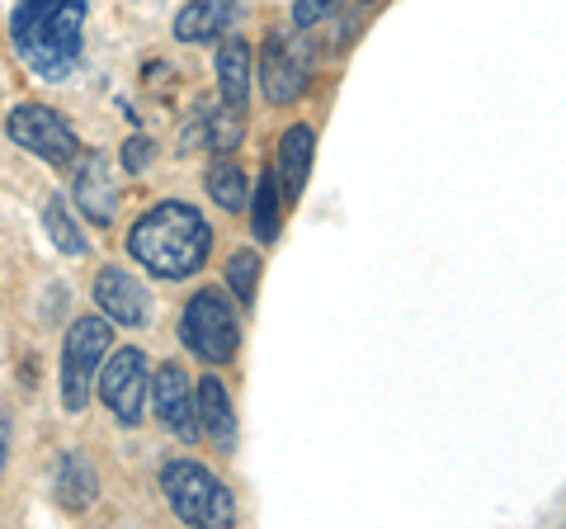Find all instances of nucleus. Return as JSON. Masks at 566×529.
<instances>
[{
  "label": "nucleus",
  "mask_w": 566,
  "mask_h": 529,
  "mask_svg": "<svg viewBox=\"0 0 566 529\" xmlns=\"http://www.w3.org/2000/svg\"><path fill=\"white\" fill-rule=\"evenodd\" d=\"M91 0H14L10 43L29 72L43 81H66L81 66Z\"/></svg>",
  "instance_id": "nucleus-1"
},
{
  "label": "nucleus",
  "mask_w": 566,
  "mask_h": 529,
  "mask_svg": "<svg viewBox=\"0 0 566 529\" xmlns=\"http://www.w3.org/2000/svg\"><path fill=\"white\" fill-rule=\"evenodd\" d=\"M208 251H212V227L203 222L199 208L180 204V199H166V204L147 208L128 232V256L147 274L170 279V284L175 279L199 274L208 264Z\"/></svg>",
  "instance_id": "nucleus-2"
},
{
  "label": "nucleus",
  "mask_w": 566,
  "mask_h": 529,
  "mask_svg": "<svg viewBox=\"0 0 566 529\" xmlns=\"http://www.w3.org/2000/svg\"><path fill=\"white\" fill-rule=\"evenodd\" d=\"M161 491L170 510L180 516V525H199V529H232L237 525V501L222 487L218 473H208L193 458H170L161 468Z\"/></svg>",
  "instance_id": "nucleus-3"
},
{
  "label": "nucleus",
  "mask_w": 566,
  "mask_h": 529,
  "mask_svg": "<svg viewBox=\"0 0 566 529\" xmlns=\"http://www.w3.org/2000/svg\"><path fill=\"white\" fill-rule=\"evenodd\" d=\"M114 350V322L109 317H76L62 341V407L71 416L85 412V402L95 393V374L104 355Z\"/></svg>",
  "instance_id": "nucleus-4"
},
{
  "label": "nucleus",
  "mask_w": 566,
  "mask_h": 529,
  "mask_svg": "<svg viewBox=\"0 0 566 529\" xmlns=\"http://www.w3.org/2000/svg\"><path fill=\"white\" fill-rule=\"evenodd\" d=\"M180 341L189 355H199L203 364H227L237 355L241 345V322L232 303H227L222 289H199L185 303V317H180Z\"/></svg>",
  "instance_id": "nucleus-5"
},
{
  "label": "nucleus",
  "mask_w": 566,
  "mask_h": 529,
  "mask_svg": "<svg viewBox=\"0 0 566 529\" xmlns=\"http://www.w3.org/2000/svg\"><path fill=\"white\" fill-rule=\"evenodd\" d=\"M6 133H10L14 147L33 152V156H39V162H48V166H71V162L81 156L76 128H71V123H66L57 110H48V104H39V100L14 104L10 118H6Z\"/></svg>",
  "instance_id": "nucleus-6"
},
{
  "label": "nucleus",
  "mask_w": 566,
  "mask_h": 529,
  "mask_svg": "<svg viewBox=\"0 0 566 529\" xmlns=\"http://www.w3.org/2000/svg\"><path fill=\"white\" fill-rule=\"evenodd\" d=\"M147 383H151V364L137 345H123L114 355H104L99 402L114 412L118 426H142V416H147Z\"/></svg>",
  "instance_id": "nucleus-7"
},
{
  "label": "nucleus",
  "mask_w": 566,
  "mask_h": 529,
  "mask_svg": "<svg viewBox=\"0 0 566 529\" xmlns=\"http://www.w3.org/2000/svg\"><path fill=\"white\" fill-rule=\"evenodd\" d=\"M307 52L293 33H270L260 52V85H264V100L270 104H293L297 95L307 91Z\"/></svg>",
  "instance_id": "nucleus-8"
},
{
  "label": "nucleus",
  "mask_w": 566,
  "mask_h": 529,
  "mask_svg": "<svg viewBox=\"0 0 566 529\" xmlns=\"http://www.w3.org/2000/svg\"><path fill=\"white\" fill-rule=\"evenodd\" d=\"M147 397H151V407H156V416H161V426L170 431V435H180L185 445H193L199 439V421H193V383H189V374H185V364H161L151 374V383H147Z\"/></svg>",
  "instance_id": "nucleus-9"
},
{
  "label": "nucleus",
  "mask_w": 566,
  "mask_h": 529,
  "mask_svg": "<svg viewBox=\"0 0 566 529\" xmlns=\"http://www.w3.org/2000/svg\"><path fill=\"white\" fill-rule=\"evenodd\" d=\"M95 308L118 326H147L151 317V293L142 279H133L123 264H104L95 274Z\"/></svg>",
  "instance_id": "nucleus-10"
},
{
  "label": "nucleus",
  "mask_w": 566,
  "mask_h": 529,
  "mask_svg": "<svg viewBox=\"0 0 566 529\" xmlns=\"http://www.w3.org/2000/svg\"><path fill=\"white\" fill-rule=\"evenodd\" d=\"M193 421H199V435L218 454H237V412L218 374H203L193 387Z\"/></svg>",
  "instance_id": "nucleus-11"
},
{
  "label": "nucleus",
  "mask_w": 566,
  "mask_h": 529,
  "mask_svg": "<svg viewBox=\"0 0 566 529\" xmlns=\"http://www.w3.org/2000/svg\"><path fill=\"white\" fill-rule=\"evenodd\" d=\"M312 156H316L312 128H307V123H293V128L279 137V152H274V166H270L283 204H297V199H303L307 175H312Z\"/></svg>",
  "instance_id": "nucleus-12"
},
{
  "label": "nucleus",
  "mask_w": 566,
  "mask_h": 529,
  "mask_svg": "<svg viewBox=\"0 0 566 529\" xmlns=\"http://www.w3.org/2000/svg\"><path fill=\"white\" fill-rule=\"evenodd\" d=\"M52 497H57V506L71 510V516H81V510L95 506L99 473H95V464H91V454L85 449H62L57 473H52Z\"/></svg>",
  "instance_id": "nucleus-13"
},
{
  "label": "nucleus",
  "mask_w": 566,
  "mask_h": 529,
  "mask_svg": "<svg viewBox=\"0 0 566 529\" xmlns=\"http://www.w3.org/2000/svg\"><path fill=\"white\" fill-rule=\"evenodd\" d=\"M76 204L95 227H109L118 214V194L109 185V162L99 152H85L76 162Z\"/></svg>",
  "instance_id": "nucleus-14"
},
{
  "label": "nucleus",
  "mask_w": 566,
  "mask_h": 529,
  "mask_svg": "<svg viewBox=\"0 0 566 529\" xmlns=\"http://www.w3.org/2000/svg\"><path fill=\"white\" fill-rule=\"evenodd\" d=\"M237 14H241L237 0H189V6L175 14V39L180 43H208V39H218V33L232 29Z\"/></svg>",
  "instance_id": "nucleus-15"
},
{
  "label": "nucleus",
  "mask_w": 566,
  "mask_h": 529,
  "mask_svg": "<svg viewBox=\"0 0 566 529\" xmlns=\"http://www.w3.org/2000/svg\"><path fill=\"white\" fill-rule=\"evenodd\" d=\"M251 66H255V52L245 39H222L218 48V91L227 110H245L251 100Z\"/></svg>",
  "instance_id": "nucleus-16"
},
{
  "label": "nucleus",
  "mask_w": 566,
  "mask_h": 529,
  "mask_svg": "<svg viewBox=\"0 0 566 529\" xmlns=\"http://www.w3.org/2000/svg\"><path fill=\"white\" fill-rule=\"evenodd\" d=\"M208 194L227 214H241L245 199H251V180H245V170L237 162H218V166H208Z\"/></svg>",
  "instance_id": "nucleus-17"
},
{
  "label": "nucleus",
  "mask_w": 566,
  "mask_h": 529,
  "mask_svg": "<svg viewBox=\"0 0 566 529\" xmlns=\"http://www.w3.org/2000/svg\"><path fill=\"white\" fill-rule=\"evenodd\" d=\"M251 227H255V237L270 246L279 237V185H274V170H264L260 180L251 185Z\"/></svg>",
  "instance_id": "nucleus-18"
},
{
  "label": "nucleus",
  "mask_w": 566,
  "mask_h": 529,
  "mask_svg": "<svg viewBox=\"0 0 566 529\" xmlns=\"http://www.w3.org/2000/svg\"><path fill=\"white\" fill-rule=\"evenodd\" d=\"M43 227H48V237H52V246H57L62 256H85V232L76 222H71V214H66V204L52 194V199L43 204Z\"/></svg>",
  "instance_id": "nucleus-19"
},
{
  "label": "nucleus",
  "mask_w": 566,
  "mask_h": 529,
  "mask_svg": "<svg viewBox=\"0 0 566 529\" xmlns=\"http://www.w3.org/2000/svg\"><path fill=\"white\" fill-rule=\"evenodd\" d=\"M260 270H264V260L255 251H237L232 260H227V289L237 293V303L251 308L255 303V289H260Z\"/></svg>",
  "instance_id": "nucleus-20"
},
{
  "label": "nucleus",
  "mask_w": 566,
  "mask_h": 529,
  "mask_svg": "<svg viewBox=\"0 0 566 529\" xmlns=\"http://www.w3.org/2000/svg\"><path fill=\"white\" fill-rule=\"evenodd\" d=\"M335 6H340V0H293V24L297 29H316L322 20H331Z\"/></svg>",
  "instance_id": "nucleus-21"
},
{
  "label": "nucleus",
  "mask_w": 566,
  "mask_h": 529,
  "mask_svg": "<svg viewBox=\"0 0 566 529\" xmlns=\"http://www.w3.org/2000/svg\"><path fill=\"white\" fill-rule=\"evenodd\" d=\"M151 156H156V147H151V137H142V133H133L128 143H123V170H133V175H142L151 166Z\"/></svg>",
  "instance_id": "nucleus-22"
},
{
  "label": "nucleus",
  "mask_w": 566,
  "mask_h": 529,
  "mask_svg": "<svg viewBox=\"0 0 566 529\" xmlns=\"http://www.w3.org/2000/svg\"><path fill=\"white\" fill-rule=\"evenodd\" d=\"M10 435H14V421H10V407L0 402V478H6V464H10Z\"/></svg>",
  "instance_id": "nucleus-23"
},
{
  "label": "nucleus",
  "mask_w": 566,
  "mask_h": 529,
  "mask_svg": "<svg viewBox=\"0 0 566 529\" xmlns=\"http://www.w3.org/2000/svg\"><path fill=\"white\" fill-rule=\"evenodd\" d=\"M359 6H374V0H359Z\"/></svg>",
  "instance_id": "nucleus-24"
}]
</instances>
